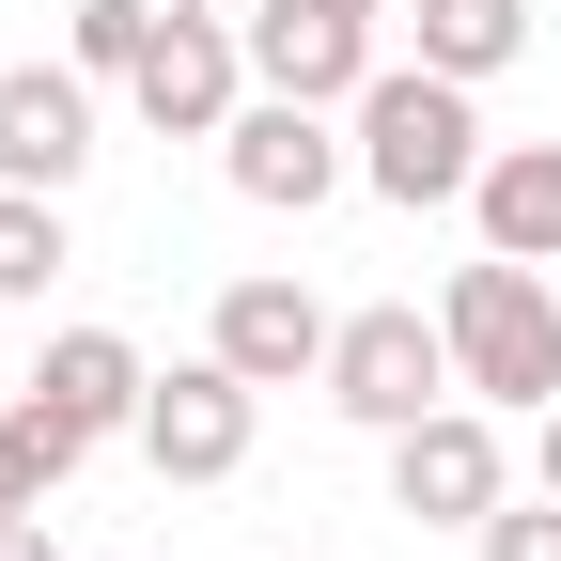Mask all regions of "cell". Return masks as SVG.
Here are the masks:
<instances>
[{
    "label": "cell",
    "instance_id": "obj_1",
    "mask_svg": "<svg viewBox=\"0 0 561 561\" xmlns=\"http://www.w3.org/2000/svg\"><path fill=\"white\" fill-rule=\"evenodd\" d=\"M343 125H359V187H375V203H405V219H421V203H468V187H483V157H500V140H483V94H468V79H437V62H375Z\"/></svg>",
    "mask_w": 561,
    "mask_h": 561
},
{
    "label": "cell",
    "instance_id": "obj_2",
    "mask_svg": "<svg viewBox=\"0 0 561 561\" xmlns=\"http://www.w3.org/2000/svg\"><path fill=\"white\" fill-rule=\"evenodd\" d=\"M437 328H453V375H468V405H530V421L561 405V297H546V265H515V250L453 265Z\"/></svg>",
    "mask_w": 561,
    "mask_h": 561
},
{
    "label": "cell",
    "instance_id": "obj_3",
    "mask_svg": "<svg viewBox=\"0 0 561 561\" xmlns=\"http://www.w3.org/2000/svg\"><path fill=\"white\" fill-rule=\"evenodd\" d=\"M343 421H359V437H405L421 405H453L468 375H453V328L421 312V297H375V312H343L328 328V375H312Z\"/></svg>",
    "mask_w": 561,
    "mask_h": 561
},
{
    "label": "cell",
    "instance_id": "obj_4",
    "mask_svg": "<svg viewBox=\"0 0 561 561\" xmlns=\"http://www.w3.org/2000/svg\"><path fill=\"white\" fill-rule=\"evenodd\" d=\"M515 500V453H500V405H421L405 437H390V515H421V530H483Z\"/></svg>",
    "mask_w": 561,
    "mask_h": 561
},
{
    "label": "cell",
    "instance_id": "obj_5",
    "mask_svg": "<svg viewBox=\"0 0 561 561\" xmlns=\"http://www.w3.org/2000/svg\"><path fill=\"white\" fill-rule=\"evenodd\" d=\"M250 437H265V390L219 359V343H203V359H172L157 390H140V468H157V483H234Z\"/></svg>",
    "mask_w": 561,
    "mask_h": 561
},
{
    "label": "cell",
    "instance_id": "obj_6",
    "mask_svg": "<svg viewBox=\"0 0 561 561\" xmlns=\"http://www.w3.org/2000/svg\"><path fill=\"white\" fill-rule=\"evenodd\" d=\"M219 172H234V203H265V219H312V203L359 172V125H328L312 94H250L219 125Z\"/></svg>",
    "mask_w": 561,
    "mask_h": 561
},
{
    "label": "cell",
    "instance_id": "obj_7",
    "mask_svg": "<svg viewBox=\"0 0 561 561\" xmlns=\"http://www.w3.org/2000/svg\"><path fill=\"white\" fill-rule=\"evenodd\" d=\"M125 110L157 125V140H219V125L250 110V32H234V16H172V0H157V47H140Z\"/></svg>",
    "mask_w": 561,
    "mask_h": 561
},
{
    "label": "cell",
    "instance_id": "obj_8",
    "mask_svg": "<svg viewBox=\"0 0 561 561\" xmlns=\"http://www.w3.org/2000/svg\"><path fill=\"white\" fill-rule=\"evenodd\" d=\"M250 79L265 94H312V110H359L375 16H343V0H265V16H250Z\"/></svg>",
    "mask_w": 561,
    "mask_h": 561
},
{
    "label": "cell",
    "instance_id": "obj_9",
    "mask_svg": "<svg viewBox=\"0 0 561 561\" xmlns=\"http://www.w3.org/2000/svg\"><path fill=\"white\" fill-rule=\"evenodd\" d=\"M94 94L110 79H79V62H16L0 79V187H79L94 172Z\"/></svg>",
    "mask_w": 561,
    "mask_h": 561
},
{
    "label": "cell",
    "instance_id": "obj_10",
    "mask_svg": "<svg viewBox=\"0 0 561 561\" xmlns=\"http://www.w3.org/2000/svg\"><path fill=\"white\" fill-rule=\"evenodd\" d=\"M328 297L312 280H219V312H203V343L250 375V390H297V375H328Z\"/></svg>",
    "mask_w": 561,
    "mask_h": 561
},
{
    "label": "cell",
    "instance_id": "obj_11",
    "mask_svg": "<svg viewBox=\"0 0 561 561\" xmlns=\"http://www.w3.org/2000/svg\"><path fill=\"white\" fill-rule=\"evenodd\" d=\"M32 390H47V405H79L94 437H140V390H157V359H140L125 328H62L47 359H32Z\"/></svg>",
    "mask_w": 561,
    "mask_h": 561
},
{
    "label": "cell",
    "instance_id": "obj_12",
    "mask_svg": "<svg viewBox=\"0 0 561 561\" xmlns=\"http://www.w3.org/2000/svg\"><path fill=\"white\" fill-rule=\"evenodd\" d=\"M468 219H483V250L561 265V140H500V157H483V187H468Z\"/></svg>",
    "mask_w": 561,
    "mask_h": 561
},
{
    "label": "cell",
    "instance_id": "obj_13",
    "mask_svg": "<svg viewBox=\"0 0 561 561\" xmlns=\"http://www.w3.org/2000/svg\"><path fill=\"white\" fill-rule=\"evenodd\" d=\"M79 453H94V421H79V405H47V390L0 405V483H16V515H47L62 483H79Z\"/></svg>",
    "mask_w": 561,
    "mask_h": 561
},
{
    "label": "cell",
    "instance_id": "obj_14",
    "mask_svg": "<svg viewBox=\"0 0 561 561\" xmlns=\"http://www.w3.org/2000/svg\"><path fill=\"white\" fill-rule=\"evenodd\" d=\"M421 62L483 94L500 62H530V0H421Z\"/></svg>",
    "mask_w": 561,
    "mask_h": 561
},
{
    "label": "cell",
    "instance_id": "obj_15",
    "mask_svg": "<svg viewBox=\"0 0 561 561\" xmlns=\"http://www.w3.org/2000/svg\"><path fill=\"white\" fill-rule=\"evenodd\" d=\"M62 265H79L62 250V187H0V312H32Z\"/></svg>",
    "mask_w": 561,
    "mask_h": 561
},
{
    "label": "cell",
    "instance_id": "obj_16",
    "mask_svg": "<svg viewBox=\"0 0 561 561\" xmlns=\"http://www.w3.org/2000/svg\"><path fill=\"white\" fill-rule=\"evenodd\" d=\"M140 47H157V0H79L62 16V62L79 79H140Z\"/></svg>",
    "mask_w": 561,
    "mask_h": 561
},
{
    "label": "cell",
    "instance_id": "obj_17",
    "mask_svg": "<svg viewBox=\"0 0 561 561\" xmlns=\"http://www.w3.org/2000/svg\"><path fill=\"white\" fill-rule=\"evenodd\" d=\"M468 546H483V561H561V500L530 483V500H500V515L468 530Z\"/></svg>",
    "mask_w": 561,
    "mask_h": 561
},
{
    "label": "cell",
    "instance_id": "obj_18",
    "mask_svg": "<svg viewBox=\"0 0 561 561\" xmlns=\"http://www.w3.org/2000/svg\"><path fill=\"white\" fill-rule=\"evenodd\" d=\"M0 561H62V530L47 515H0Z\"/></svg>",
    "mask_w": 561,
    "mask_h": 561
},
{
    "label": "cell",
    "instance_id": "obj_19",
    "mask_svg": "<svg viewBox=\"0 0 561 561\" xmlns=\"http://www.w3.org/2000/svg\"><path fill=\"white\" fill-rule=\"evenodd\" d=\"M546 500H561V405H546Z\"/></svg>",
    "mask_w": 561,
    "mask_h": 561
},
{
    "label": "cell",
    "instance_id": "obj_20",
    "mask_svg": "<svg viewBox=\"0 0 561 561\" xmlns=\"http://www.w3.org/2000/svg\"><path fill=\"white\" fill-rule=\"evenodd\" d=\"M343 16H405V0H343Z\"/></svg>",
    "mask_w": 561,
    "mask_h": 561
},
{
    "label": "cell",
    "instance_id": "obj_21",
    "mask_svg": "<svg viewBox=\"0 0 561 561\" xmlns=\"http://www.w3.org/2000/svg\"><path fill=\"white\" fill-rule=\"evenodd\" d=\"M0 515H16V483H0Z\"/></svg>",
    "mask_w": 561,
    "mask_h": 561
}]
</instances>
